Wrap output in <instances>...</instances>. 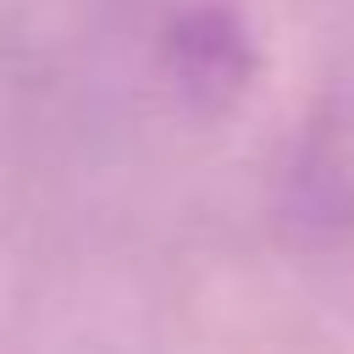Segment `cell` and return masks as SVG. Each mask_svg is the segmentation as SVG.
Returning <instances> with one entry per match:
<instances>
[{
  "mask_svg": "<svg viewBox=\"0 0 354 354\" xmlns=\"http://www.w3.org/2000/svg\"><path fill=\"white\" fill-rule=\"evenodd\" d=\"M160 72L177 88V100L199 116L238 105L254 77V44L243 17L221 0H194L171 11L160 28Z\"/></svg>",
  "mask_w": 354,
  "mask_h": 354,
  "instance_id": "7a4b0ae2",
  "label": "cell"
},
{
  "mask_svg": "<svg viewBox=\"0 0 354 354\" xmlns=\"http://www.w3.org/2000/svg\"><path fill=\"white\" fill-rule=\"evenodd\" d=\"M282 216L299 238H354V94L310 111L282 183Z\"/></svg>",
  "mask_w": 354,
  "mask_h": 354,
  "instance_id": "6da1fadb",
  "label": "cell"
}]
</instances>
